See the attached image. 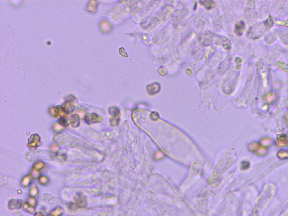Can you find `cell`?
<instances>
[{"mask_svg": "<svg viewBox=\"0 0 288 216\" xmlns=\"http://www.w3.org/2000/svg\"><path fill=\"white\" fill-rule=\"evenodd\" d=\"M62 212V209L60 207H57L54 211L51 213V215L49 216H59V215H61Z\"/></svg>", "mask_w": 288, "mask_h": 216, "instance_id": "cell-9", "label": "cell"}, {"mask_svg": "<svg viewBox=\"0 0 288 216\" xmlns=\"http://www.w3.org/2000/svg\"><path fill=\"white\" fill-rule=\"evenodd\" d=\"M85 121L88 123L101 122L102 121V118L96 114H91L86 116Z\"/></svg>", "mask_w": 288, "mask_h": 216, "instance_id": "cell-2", "label": "cell"}, {"mask_svg": "<svg viewBox=\"0 0 288 216\" xmlns=\"http://www.w3.org/2000/svg\"><path fill=\"white\" fill-rule=\"evenodd\" d=\"M33 179V176L32 174L28 175L27 176H26L21 181V185L23 186H28L31 183Z\"/></svg>", "mask_w": 288, "mask_h": 216, "instance_id": "cell-5", "label": "cell"}, {"mask_svg": "<svg viewBox=\"0 0 288 216\" xmlns=\"http://www.w3.org/2000/svg\"><path fill=\"white\" fill-rule=\"evenodd\" d=\"M71 122L72 123V125L73 127H78L80 125L79 117L77 115H73V116H72Z\"/></svg>", "mask_w": 288, "mask_h": 216, "instance_id": "cell-7", "label": "cell"}, {"mask_svg": "<svg viewBox=\"0 0 288 216\" xmlns=\"http://www.w3.org/2000/svg\"><path fill=\"white\" fill-rule=\"evenodd\" d=\"M201 3L207 9H210L215 6V3L211 1H201Z\"/></svg>", "mask_w": 288, "mask_h": 216, "instance_id": "cell-8", "label": "cell"}, {"mask_svg": "<svg viewBox=\"0 0 288 216\" xmlns=\"http://www.w3.org/2000/svg\"><path fill=\"white\" fill-rule=\"evenodd\" d=\"M28 202H29V204H30L31 206H35L36 205V201L35 199H34V198H29L28 199Z\"/></svg>", "mask_w": 288, "mask_h": 216, "instance_id": "cell-13", "label": "cell"}, {"mask_svg": "<svg viewBox=\"0 0 288 216\" xmlns=\"http://www.w3.org/2000/svg\"><path fill=\"white\" fill-rule=\"evenodd\" d=\"M30 194L32 195H36L38 192V189L37 188V187L36 186V185L35 184H33L32 187H31V189H30Z\"/></svg>", "mask_w": 288, "mask_h": 216, "instance_id": "cell-11", "label": "cell"}, {"mask_svg": "<svg viewBox=\"0 0 288 216\" xmlns=\"http://www.w3.org/2000/svg\"><path fill=\"white\" fill-rule=\"evenodd\" d=\"M52 146L54 147V149H51V150H53L54 151H57L59 149L58 146L56 145H52Z\"/></svg>", "mask_w": 288, "mask_h": 216, "instance_id": "cell-14", "label": "cell"}, {"mask_svg": "<svg viewBox=\"0 0 288 216\" xmlns=\"http://www.w3.org/2000/svg\"><path fill=\"white\" fill-rule=\"evenodd\" d=\"M278 24H279L281 26H284V27H288V19L285 21H278Z\"/></svg>", "mask_w": 288, "mask_h": 216, "instance_id": "cell-12", "label": "cell"}, {"mask_svg": "<svg viewBox=\"0 0 288 216\" xmlns=\"http://www.w3.org/2000/svg\"><path fill=\"white\" fill-rule=\"evenodd\" d=\"M40 137L37 134L32 135L31 137L28 140V146L31 149H35L37 147L41 145L40 143Z\"/></svg>", "mask_w": 288, "mask_h": 216, "instance_id": "cell-1", "label": "cell"}, {"mask_svg": "<svg viewBox=\"0 0 288 216\" xmlns=\"http://www.w3.org/2000/svg\"><path fill=\"white\" fill-rule=\"evenodd\" d=\"M39 182L41 184L45 185L48 183V179L46 176H41L39 179Z\"/></svg>", "mask_w": 288, "mask_h": 216, "instance_id": "cell-10", "label": "cell"}, {"mask_svg": "<svg viewBox=\"0 0 288 216\" xmlns=\"http://www.w3.org/2000/svg\"><path fill=\"white\" fill-rule=\"evenodd\" d=\"M244 28V23L243 21H240L236 24L235 27V33L238 36H241L243 34V30Z\"/></svg>", "mask_w": 288, "mask_h": 216, "instance_id": "cell-4", "label": "cell"}, {"mask_svg": "<svg viewBox=\"0 0 288 216\" xmlns=\"http://www.w3.org/2000/svg\"><path fill=\"white\" fill-rule=\"evenodd\" d=\"M45 166V163H44L42 162H38L37 163H35L33 165V172H32V175L34 177H37L38 175L39 174V171L41 170H42L43 168H44Z\"/></svg>", "mask_w": 288, "mask_h": 216, "instance_id": "cell-3", "label": "cell"}, {"mask_svg": "<svg viewBox=\"0 0 288 216\" xmlns=\"http://www.w3.org/2000/svg\"><path fill=\"white\" fill-rule=\"evenodd\" d=\"M70 122H71V120L69 119V117H62L60 119H59V123L60 125H62V126H64V127H66V126H69V123H70Z\"/></svg>", "mask_w": 288, "mask_h": 216, "instance_id": "cell-6", "label": "cell"}]
</instances>
